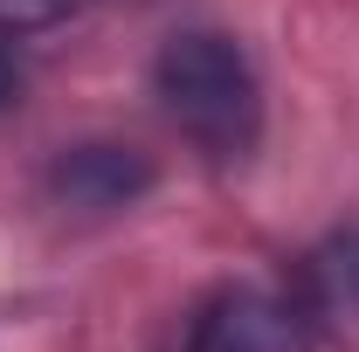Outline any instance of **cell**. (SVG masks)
I'll return each instance as SVG.
<instances>
[{
  "label": "cell",
  "instance_id": "1",
  "mask_svg": "<svg viewBox=\"0 0 359 352\" xmlns=\"http://www.w3.org/2000/svg\"><path fill=\"white\" fill-rule=\"evenodd\" d=\"M152 97L173 118V132L222 166L249 159L263 138V83L222 28H180L152 55Z\"/></svg>",
  "mask_w": 359,
  "mask_h": 352
},
{
  "label": "cell",
  "instance_id": "2",
  "mask_svg": "<svg viewBox=\"0 0 359 352\" xmlns=\"http://www.w3.org/2000/svg\"><path fill=\"white\" fill-rule=\"evenodd\" d=\"M180 352H318V311L297 290L235 283L187 318Z\"/></svg>",
  "mask_w": 359,
  "mask_h": 352
},
{
  "label": "cell",
  "instance_id": "3",
  "mask_svg": "<svg viewBox=\"0 0 359 352\" xmlns=\"http://www.w3.org/2000/svg\"><path fill=\"white\" fill-rule=\"evenodd\" d=\"M152 159L138 145L118 138H83V145H62L48 159V201L55 208H76V215H118L152 194Z\"/></svg>",
  "mask_w": 359,
  "mask_h": 352
},
{
  "label": "cell",
  "instance_id": "4",
  "mask_svg": "<svg viewBox=\"0 0 359 352\" xmlns=\"http://www.w3.org/2000/svg\"><path fill=\"white\" fill-rule=\"evenodd\" d=\"M297 297L318 318H359V228H339L297 263Z\"/></svg>",
  "mask_w": 359,
  "mask_h": 352
},
{
  "label": "cell",
  "instance_id": "5",
  "mask_svg": "<svg viewBox=\"0 0 359 352\" xmlns=\"http://www.w3.org/2000/svg\"><path fill=\"white\" fill-rule=\"evenodd\" d=\"M62 14H69V0H0V35H28V28H48Z\"/></svg>",
  "mask_w": 359,
  "mask_h": 352
},
{
  "label": "cell",
  "instance_id": "6",
  "mask_svg": "<svg viewBox=\"0 0 359 352\" xmlns=\"http://www.w3.org/2000/svg\"><path fill=\"white\" fill-rule=\"evenodd\" d=\"M14 97H21V62H14V48L0 42V111H7Z\"/></svg>",
  "mask_w": 359,
  "mask_h": 352
}]
</instances>
